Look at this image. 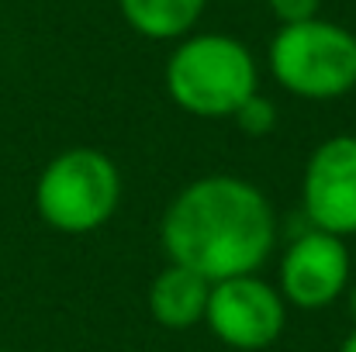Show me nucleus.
<instances>
[{
    "label": "nucleus",
    "instance_id": "1a4fd4ad",
    "mask_svg": "<svg viewBox=\"0 0 356 352\" xmlns=\"http://www.w3.org/2000/svg\"><path fill=\"white\" fill-rule=\"evenodd\" d=\"M121 17L145 38H184L201 10L204 0H118Z\"/></svg>",
    "mask_w": 356,
    "mask_h": 352
},
{
    "label": "nucleus",
    "instance_id": "39448f33",
    "mask_svg": "<svg viewBox=\"0 0 356 352\" xmlns=\"http://www.w3.org/2000/svg\"><path fill=\"white\" fill-rule=\"evenodd\" d=\"M204 321L232 349H263L284 328V301L259 276H232L211 283Z\"/></svg>",
    "mask_w": 356,
    "mask_h": 352
},
{
    "label": "nucleus",
    "instance_id": "ddd939ff",
    "mask_svg": "<svg viewBox=\"0 0 356 352\" xmlns=\"http://www.w3.org/2000/svg\"><path fill=\"white\" fill-rule=\"evenodd\" d=\"M350 311H353V318H356V287L350 290Z\"/></svg>",
    "mask_w": 356,
    "mask_h": 352
},
{
    "label": "nucleus",
    "instance_id": "9b49d317",
    "mask_svg": "<svg viewBox=\"0 0 356 352\" xmlns=\"http://www.w3.org/2000/svg\"><path fill=\"white\" fill-rule=\"evenodd\" d=\"M266 3H270V10L280 24H301V21L318 17L322 0H266Z\"/></svg>",
    "mask_w": 356,
    "mask_h": 352
},
{
    "label": "nucleus",
    "instance_id": "f257e3e1",
    "mask_svg": "<svg viewBox=\"0 0 356 352\" xmlns=\"http://www.w3.org/2000/svg\"><path fill=\"white\" fill-rule=\"evenodd\" d=\"M273 238L277 221L270 201L259 187L236 176L191 183L163 218V245L170 259L211 283L259 269Z\"/></svg>",
    "mask_w": 356,
    "mask_h": 352
},
{
    "label": "nucleus",
    "instance_id": "9d476101",
    "mask_svg": "<svg viewBox=\"0 0 356 352\" xmlns=\"http://www.w3.org/2000/svg\"><path fill=\"white\" fill-rule=\"evenodd\" d=\"M238 121V128L242 131H249V135H263V131H270L273 128V121H277V115H273V104H266L263 97H249L242 108H238L236 115H232Z\"/></svg>",
    "mask_w": 356,
    "mask_h": 352
},
{
    "label": "nucleus",
    "instance_id": "6e6552de",
    "mask_svg": "<svg viewBox=\"0 0 356 352\" xmlns=\"http://www.w3.org/2000/svg\"><path fill=\"white\" fill-rule=\"evenodd\" d=\"M211 297V280L187 269V266H170L152 280L149 290V311L159 325L166 328H191L204 318Z\"/></svg>",
    "mask_w": 356,
    "mask_h": 352
},
{
    "label": "nucleus",
    "instance_id": "423d86ee",
    "mask_svg": "<svg viewBox=\"0 0 356 352\" xmlns=\"http://www.w3.org/2000/svg\"><path fill=\"white\" fill-rule=\"evenodd\" d=\"M305 215L318 232H356V138L336 135L315 149L305 169Z\"/></svg>",
    "mask_w": 356,
    "mask_h": 352
},
{
    "label": "nucleus",
    "instance_id": "20e7f679",
    "mask_svg": "<svg viewBox=\"0 0 356 352\" xmlns=\"http://www.w3.org/2000/svg\"><path fill=\"white\" fill-rule=\"evenodd\" d=\"M121 176L97 149H70L52 159L38 180V215L59 232H90L118 208Z\"/></svg>",
    "mask_w": 356,
    "mask_h": 352
},
{
    "label": "nucleus",
    "instance_id": "4468645a",
    "mask_svg": "<svg viewBox=\"0 0 356 352\" xmlns=\"http://www.w3.org/2000/svg\"><path fill=\"white\" fill-rule=\"evenodd\" d=\"M0 352H3V349H0Z\"/></svg>",
    "mask_w": 356,
    "mask_h": 352
},
{
    "label": "nucleus",
    "instance_id": "f8f14e48",
    "mask_svg": "<svg viewBox=\"0 0 356 352\" xmlns=\"http://www.w3.org/2000/svg\"><path fill=\"white\" fill-rule=\"evenodd\" d=\"M339 352H356V332H350V335H346V342H343V349Z\"/></svg>",
    "mask_w": 356,
    "mask_h": 352
},
{
    "label": "nucleus",
    "instance_id": "0eeeda50",
    "mask_svg": "<svg viewBox=\"0 0 356 352\" xmlns=\"http://www.w3.org/2000/svg\"><path fill=\"white\" fill-rule=\"evenodd\" d=\"M280 283L287 301H294L298 308L332 304L350 283V252L339 235L312 228L294 238L280 266Z\"/></svg>",
    "mask_w": 356,
    "mask_h": 352
},
{
    "label": "nucleus",
    "instance_id": "f03ea898",
    "mask_svg": "<svg viewBox=\"0 0 356 352\" xmlns=\"http://www.w3.org/2000/svg\"><path fill=\"white\" fill-rule=\"evenodd\" d=\"M170 97L197 117H232L256 94V62L232 35H194L166 62Z\"/></svg>",
    "mask_w": 356,
    "mask_h": 352
},
{
    "label": "nucleus",
    "instance_id": "7ed1b4c3",
    "mask_svg": "<svg viewBox=\"0 0 356 352\" xmlns=\"http://www.w3.org/2000/svg\"><path fill=\"white\" fill-rule=\"evenodd\" d=\"M270 69L298 97H343L356 87V35L322 17L280 24L270 45Z\"/></svg>",
    "mask_w": 356,
    "mask_h": 352
}]
</instances>
